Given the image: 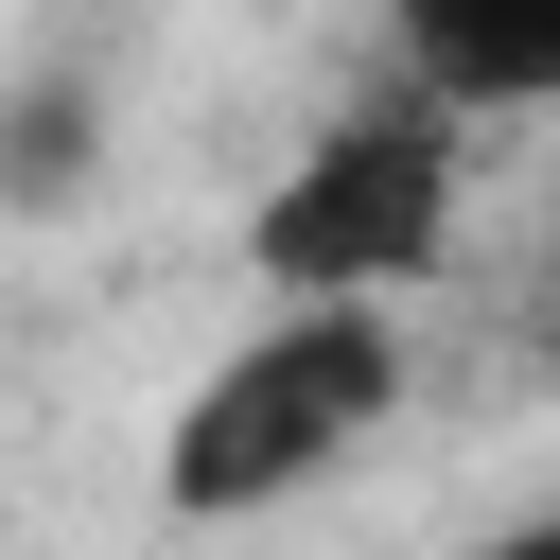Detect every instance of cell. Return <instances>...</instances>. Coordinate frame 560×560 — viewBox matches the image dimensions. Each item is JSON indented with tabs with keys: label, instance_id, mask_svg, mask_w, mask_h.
<instances>
[{
	"label": "cell",
	"instance_id": "2",
	"mask_svg": "<svg viewBox=\"0 0 560 560\" xmlns=\"http://www.w3.org/2000/svg\"><path fill=\"white\" fill-rule=\"evenodd\" d=\"M385 420H402V315H262L158 420V508L175 525H262V508L332 490Z\"/></svg>",
	"mask_w": 560,
	"mask_h": 560
},
{
	"label": "cell",
	"instance_id": "6",
	"mask_svg": "<svg viewBox=\"0 0 560 560\" xmlns=\"http://www.w3.org/2000/svg\"><path fill=\"white\" fill-rule=\"evenodd\" d=\"M472 560H560V508H525V525H490Z\"/></svg>",
	"mask_w": 560,
	"mask_h": 560
},
{
	"label": "cell",
	"instance_id": "1",
	"mask_svg": "<svg viewBox=\"0 0 560 560\" xmlns=\"http://www.w3.org/2000/svg\"><path fill=\"white\" fill-rule=\"evenodd\" d=\"M455 192H472V122L420 105L402 70H368L245 210L262 315H402V280H438V245H455Z\"/></svg>",
	"mask_w": 560,
	"mask_h": 560
},
{
	"label": "cell",
	"instance_id": "5",
	"mask_svg": "<svg viewBox=\"0 0 560 560\" xmlns=\"http://www.w3.org/2000/svg\"><path fill=\"white\" fill-rule=\"evenodd\" d=\"M525 368H560V228H542V262H525Z\"/></svg>",
	"mask_w": 560,
	"mask_h": 560
},
{
	"label": "cell",
	"instance_id": "3",
	"mask_svg": "<svg viewBox=\"0 0 560 560\" xmlns=\"http://www.w3.org/2000/svg\"><path fill=\"white\" fill-rule=\"evenodd\" d=\"M385 70L455 122L560 105V0H420V18H385Z\"/></svg>",
	"mask_w": 560,
	"mask_h": 560
},
{
	"label": "cell",
	"instance_id": "4",
	"mask_svg": "<svg viewBox=\"0 0 560 560\" xmlns=\"http://www.w3.org/2000/svg\"><path fill=\"white\" fill-rule=\"evenodd\" d=\"M88 175H105V88H88V52H52L0 88V210H70Z\"/></svg>",
	"mask_w": 560,
	"mask_h": 560
}]
</instances>
